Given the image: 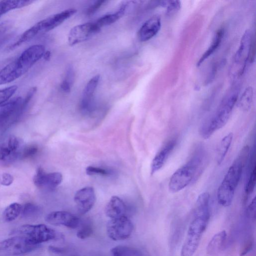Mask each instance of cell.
I'll return each mask as SVG.
<instances>
[{"label": "cell", "instance_id": "obj_9", "mask_svg": "<svg viewBox=\"0 0 256 256\" xmlns=\"http://www.w3.org/2000/svg\"><path fill=\"white\" fill-rule=\"evenodd\" d=\"M38 246L24 236L15 235L0 242V251L9 256H20L34 250Z\"/></svg>", "mask_w": 256, "mask_h": 256}, {"label": "cell", "instance_id": "obj_32", "mask_svg": "<svg viewBox=\"0 0 256 256\" xmlns=\"http://www.w3.org/2000/svg\"><path fill=\"white\" fill-rule=\"evenodd\" d=\"M18 86L15 85L0 89V105L9 100L15 94Z\"/></svg>", "mask_w": 256, "mask_h": 256}, {"label": "cell", "instance_id": "obj_17", "mask_svg": "<svg viewBox=\"0 0 256 256\" xmlns=\"http://www.w3.org/2000/svg\"><path fill=\"white\" fill-rule=\"evenodd\" d=\"M160 27V17L156 15L152 16L140 27L138 33L140 40L144 42L150 40L158 32Z\"/></svg>", "mask_w": 256, "mask_h": 256}, {"label": "cell", "instance_id": "obj_14", "mask_svg": "<svg viewBox=\"0 0 256 256\" xmlns=\"http://www.w3.org/2000/svg\"><path fill=\"white\" fill-rule=\"evenodd\" d=\"M46 221L54 226H64L68 228H75L79 226L80 220L72 214L66 211H54L48 214Z\"/></svg>", "mask_w": 256, "mask_h": 256}, {"label": "cell", "instance_id": "obj_28", "mask_svg": "<svg viewBox=\"0 0 256 256\" xmlns=\"http://www.w3.org/2000/svg\"><path fill=\"white\" fill-rule=\"evenodd\" d=\"M40 212V208L34 204L28 202L22 206L21 214L25 218H36L39 216Z\"/></svg>", "mask_w": 256, "mask_h": 256}, {"label": "cell", "instance_id": "obj_4", "mask_svg": "<svg viewBox=\"0 0 256 256\" xmlns=\"http://www.w3.org/2000/svg\"><path fill=\"white\" fill-rule=\"evenodd\" d=\"M238 99L237 88H232L224 96L214 116L201 127L200 134L203 138H209L226 124Z\"/></svg>", "mask_w": 256, "mask_h": 256}, {"label": "cell", "instance_id": "obj_19", "mask_svg": "<svg viewBox=\"0 0 256 256\" xmlns=\"http://www.w3.org/2000/svg\"><path fill=\"white\" fill-rule=\"evenodd\" d=\"M126 211L125 204L120 198L116 196L111 198L105 208L106 214L110 218L124 216Z\"/></svg>", "mask_w": 256, "mask_h": 256}, {"label": "cell", "instance_id": "obj_36", "mask_svg": "<svg viewBox=\"0 0 256 256\" xmlns=\"http://www.w3.org/2000/svg\"><path fill=\"white\" fill-rule=\"evenodd\" d=\"M74 78V72L73 66L69 65L66 69L65 76L63 81L72 86Z\"/></svg>", "mask_w": 256, "mask_h": 256}, {"label": "cell", "instance_id": "obj_22", "mask_svg": "<svg viewBox=\"0 0 256 256\" xmlns=\"http://www.w3.org/2000/svg\"><path fill=\"white\" fill-rule=\"evenodd\" d=\"M222 28L219 29L216 32L212 42L208 50L204 53L201 58L199 59L197 65L200 66L207 58L212 54L219 46L224 35Z\"/></svg>", "mask_w": 256, "mask_h": 256}, {"label": "cell", "instance_id": "obj_41", "mask_svg": "<svg viewBox=\"0 0 256 256\" xmlns=\"http://www.w3.org/2000/svg\"><path fill=\"white\" fill-rule=\"evenodd\" d=\"M253 246V242L252 240H248L247 241L246 244L244 245V246L242 248L240 252V256H244L246 254L249 252H250Z\"/></svg>", "mask_w": 256, "mask_h": 256}, {"label": "cell", "instance_id": "obj_44", "mask_svg": "<svg viewBox=\"0 0 256 256\" xmlns=\"http://www.w3.org/2000/svg\"><path fill=\"white\" fill-rule=\"evenodd\" d=\"M2 29L1 26H0V36H2Z\"/></svg>", "mask_w": 256, "mask_h": 256}, {"label": "cell", "instance_id": "obj_10", "mask_svg": "<svg viewBox=\"0 0 256 256\" xmlns=\"http://www.w3.org/2000/svg\"><path fill=\"white\" fill-rule=\"evenodd\" d=\"M106 232L114 240H124L132 234L134 226L132 221L125 215L111 218L106 224Z\"/></svg>", "mask_w": 256, "mask_h": 256}, {"label": "cell", "instance_id": "obj_34", "mask_svg": "<svg viewBox=\"0 0 256 256\" xmlns=\"http://www.w3.org/2000/svg\"><path fill=\"white\" fill-rule=\"evenodd\" d=\"M16 156L10 150L6 144L0 146V160H6L11 159Z\"/></svg>", "mask_w": 256, "mask_h": 256}, {"label": "cell", "instance_id": "obj_7", "mask_svg": "<svg viewBox=\"0 0 256 256\" xmlns=\"http://www.w3.org/2000/svg\"><path fill=\"white\" fill-rule=\"evenodd\" d=\"M11 234L24 236L38 245L58 237L54 229L44 224L23 225L15 229Z\"/></svg>", "mask_w": 256, "mask_h": 256}, {"label": "cell", "instance_id": "obj_27", "mask_svg": "<svg viewBox=\"0 0 256 256\" xmlns=\"http://www.w3.org/2000/svg\"><path fill=\"white\" fill-rule=\"evenodd\" d=\"M112 256H142L136 249L127 246H117L110 250Z\"/></svg>", "mask_w": 256, "mask_h": 256}, {"label": "cell", "instance_id": "obj_35", "mask_svg": "<svg viewBox=\"0 0 256 256\" xmlns=\"http://www.w3.org/2000/svg\"><path fill=\"white\" fill-rule=\"evenodd\" d=\"M6 144L12 152L16 156L17 150L20 146V141L18 139L14 136H11L9 138Z\"/></svg>", "mask_w": 256, "mask_h": 256}, {"label": "cell", "instance_id": "obj_5", "mask_svg": "<svg viewBox=\"0 0 256 256\" xmlns=\"http://www.w3.org/2000/svg\"><path fill=\"white\" fill-rule=\"evenodd\" d=\"M76 12V10L74 8H68L39 21L24 32L16 40L8 46V49L14 50L23 43L34 39L39 34L53 30Z\"/></svg>", "mask_w": 256, "mask_h": 256}, {"label": "cell", "instance_id": "obj_29", "mask_svg": "<svg viewBox=\"0 0 256 256\" xmlns=\"http://www.w3.org/2000/svg\"><path fill=\"white\" fill-rule=\"evenodd\" d=\"M76 232L78 238L84 240L90 236L94 232L92 222L89 220H85L80 224Z\"/></svg>", "mask_w": 256, "mask_h": 256}, {"label": "cell", "instance_id": "obj_31", "mask_svg": "<svg viewBox=\"0 0 256 256\" xmlns=\"http://www.w3.org/2000/svg\"><path fill=\"white\" fill-rule=\"evenodd\" d=\"M159 5L166 8V14L168 15L174 14L180 8V2L178 0L159 1Z\"/></svg>", "mask_w": 256, "mask_h": 256}, {"label": "cell", "instance_id": "obj_20", "mask_svg": "<svg viewBox=\"0 0 256 256\" xmlns=\"http://www.w3.org/2000/svg\"><path fill=\"white\" fill-rule=\"evenodd\" d=\"M128 4L127 2L123 3L119 9L115 12L108 14L100 17L95 22L96 24L100 29L102 27L115 22L124 16L128 6Z\"/></svg>", "mask_w": 256, "mask_h": 256}, {"label": "cell", "instance_id": "obj_42", "mask_svg": "<svg viewBox=\"0 0 256 256\" xmlns=\"http://www.w3.org/2000/svg\"><path fill=\"white\" fill-rule=\"evenodd\" d=\"M48 249L50 252L56 254L62 253L65 251V249L63 248L54 246H50Z\"/></svg>", "mask_w": 256, "mask_h": 256}, {"label": "cell", "instance_id": "obj_24", "mask_svg": "<svg viewBox=\"0 0 256 256\" xmlns=\"http://www.w3.org/2000/svg\"><path fill=\"white\" fill-rule=\"evenodd\" d=\"M233 138V134L230 132L224 136L220 141L218 149L217 162L220 165L224 161L230 146Z\"/></svg>", "mask_w": 256, "mask_h": 256}, {"label": "cell", "instance_id": "obj_40", "mask_svg": "<svg viewBox=\"0 0 256 256\" xmlns=\"http://www.w3.org/2000/svg\"><path fill=\"white\" fill-rule=\"evenodd\" d=\"M12 176L8 173H4L0 176V184L4 186H8L13 182Z\"/></svg>", "mask_w": 256, "mask_h": 256}, {"label": "cell", "instance_id": "obj_23", "mask_svg": "<svg viewBox=\"0 0 256 256\" xmlns=\"http://www.w3.org/2000/svg\"><path fill=\"white\" fill-rule=\"evenodd\" d=\"M32 0H2L0 2V17L8 12L16 8L27 6Z\"/></svg>", "mask_w": 256, "mask_h": 256}, {"label": "cell", "instance_id": "obj_6", "mask_svg": "<svg viewBox=\"0 0 256 256\" xmlns=\"http://www.w3.org/2000/svg\"><path fill=\"white\" fill-rule=\"evenodd\" d=\"M204 156L198 152L171 176L168 189L172 192H178L190 185L198 177L203 168Z\"/></svg>", "mask_w": 256, "mask_h": 256}, {"label": "cell", "instance_id": "obj_25", "mask_svg": "<svg viewBox=\"0 0 256 256\" xmlns=\"http://www.w3.org/2000/svg\"><path fill=\"white\" fill-rule=\"evenodd\" d=\"M22 206L14 202L8 206L2 214L3 220L6 222H10L16 220L21 214Z\"/></svg>", "mask_w": 256, "mask_h": 256}, {"label": "cell", "instance_id": "obj_26", "mask_svg": "<svg viewBox=\"0 0 256 256\" xmlns=\"http://www.w3.org/2000/svg\"><path fill=\"white\" fill-rule=\"evenodd\" d=\"M253 96L252 88H246L238 101V105L240 108L244 111H248L251 108Z\"/></svg>", "mask_w": 256, "mask_h": 256}, {"label": "cell", "instance_id": "obj_37", "mask_svg": "<svg viewBox=\"0 0 256 256\" xmlns=\"http://www.w3.org/2000/svg\"><path fill=\"white\" fill-rule=\"evenodd\" d=\"M38 148L36 146L30 145L26 147L23 150L22 157L28 158L34 156L38 152Z\"/></svg>", "mask_w": 256, "mask_h": 256}, {"label": "cell", "instance_id": "obj_21", "mask_svg": "<svg viewBox=\"0 0 256 256\" xmlns=\"http://www.w3.org/2000/svg\"><path fill=\"white\" fill-rule=\"evenodd\" d=\"M226 238V232L223 230L214 234L206 246V252L210 255L217 252L222 246Z\"/></svg>", "mask_w": 256, "mask_h": 256}, {"label": "cell", "instance_id": "obj_30", "mask_svg": "<svg viewBox=\"0 0 256 256\" xmlns=\"http://www.w3.org/2000/svg\"><path fill=\"white\" fill-rule=\"evenodd\" d=\"M256 168L255 162L252 166L244 188L246 196L250 195L254 191L256 186Z\"/></svg>", "mask_w": 256, "mask_h": 256}, {"label": "cell", "instance_id": "obj_2", "mask_svg": "<svg viewBox=\"0 0 256 256\" xmlns=\"http://www.w3.org/2000/svg\"><path fill=\"white\" fill-rule=\"evenodd\" d=\"M249 152L248 146L242 148L218 187L217 198L218 203L223 206H228L232 202L243 169L248 162Z\"/></svg>", "mask_w": 256, "mask_h": 256}, {"label": "cell", "instance_id": "obj_12", "mask_svg": "<svg viewBox=\"0 0 256 256\" xmlns=\"http://www.w3.org/2000/svg\"><path fill=\"white\" fill-rule=\"evenodd\" d=\"M100 28L95 22H86L72 28L68 35V42L70 46H74L84 42L98 33Z\"/></svg>", "mask_w": 256, "mask_h": 256}, {"label": "cell", "instance_id": "obj_13", "mask_svg": "<svg viewBox=\"0 0 256 256\" xmlns=\"http://www.w3.org/2000/svg\"><path fill=\"white\" fill-rule=\"evenodd\" d=\"M62 176L58 172L46 173L44 169L38 168L33 178L36 186L40 188L52 190L56 188L62 182Z\"/></svg>", "mask_w": 256, "mask_h": 256}, {"label": "cell", "instance_id": "obj_1", "mask_svg": "<svg viewBox=\"0 0 256 256\" xmlns=\"http://www.w3.org/2000/svg\"><path fill=\"white\" fill-rule=\"evenodd\" d=\"M210 194H200L196 201L192 220L189 225L180 256H192L196 250L210 218Z\"/></svg>", "mask_w": 256, "mask_h": 256}, {"label": "cell", "instance_id": "obj_8", "mask_svg": "<svg viewBox=\"0 0 256 256\" xmlns=\"http://www.w3.org/2000/svg\"><path fill=\"white\" fill-rule=\"evenodd\" d=\"M36 92V88H32L24 98L20 96L10 99L0 105V124L12 118L18 116L24 110Z\"/></svg>", "mask_w": 256, "mask_h": 256}, {"label": "cell", "instance_id": "obj_18", "mask_svg": "<svg viewBox=\"0 0 256 256\" xmlns=\"http://www.w3.org/2000/svg\"><path fill=\"white\" fill-rule=\"evenodd\" d=\"M176 144V141L175 140H170L166 143L157 152L151 164V174H153L162 168L174 148Z\"/></svg>", "mask_w": 256, "mask_h": 256}, {"label": "cell", "instance_id": "obj_38", "mask_svg": "<svg viewBox=\"0 0 256 256\" xmlns=\"http://www.w3.org/2000/svg\"><path fill=\"white\" fill-rule=\"evenodd\" d=\"M256 198L252 200L246 209V214L251 219L255 220L256 218Z\"/></svg>", "mask_w": 256, "mask_h": 256}, {"label": "cell", "instance_id": "obj_33", "mask_svg": "<svg viewBox=\"0 0 256 256\" xmlns=\"http://www.w3.org/2000/svg\"><path fill=\"white\" fill-rule=\"evenodd\" d=\"M86 173L89 176H110L112 174V172L107 169L89 166L86 168Z\"/></svg>", "mask_w": 256, "mask_h": 256}, {"label": "cell", "instance_id": "obj_3", "mask_svg": "<svg viewBox=\"0 0 256 256\" xmlns=\"http://www.w3.org/2000/svg\"><path fill=\"white\" fill-rule=\"evenodd\" d=\"M45 52L42 44H34L24 50L0 70V86L10 83L24 74L43 57Z\"/></svg>", "mask_w": 256, "mask_h": 256}, {"label": "cell", "instance_id": "obj_11", "mask_svg": "<svg viewBox=\"0 0 256 256\" xmlns=\"http://www.w3.org/2000/svg\"><path fill=\"white\" fill-rule=\"evenodd\" d=\"M100 76H93L86 84L80 104V110L84 115H90L95 110L94 94L98 84Z\"/></svg>", "mask_w": 256, "mask_h": 256}, {"label": "cell", "instance_id": "obj_15", "mask_svg": "<svg viewBox=\"0 0 256 256\" xmlns=\"http://www.w3.org/2000/svg\"><path fill=\"white\" fill-rule=\"evenodd\" d=\"M96 200L94 190L90 186L79 190L74 196L76 208L81 214H84L90 210L94 206Z\"/></svg>", "mask_w": 256, "mask_h": 256}, {"label": "cell", "instance_id": "obj_16", "mask_svg": "<svg viewBox=\"0 0 256 256\" xmlns=\"http://www.w3.org/2000/svg\"><path fill=\"white\" fill-rule=\"evenodd\" d=\"M252 36L250 30H246L244 34L239 48L234 58V64L240 66V75L244 72L246 62L248 60L250 50Z\"/></svg>", "mask_w": 256, "mask_h": 256}, {"label": "cell", "instance_id": "obj_39", "mask_svg": "<svg viewBox=\"0 0 256 256\" xmlns=\"http://www.w3.org/2000/svg\"><path fill=\"white\" fill-rule=\"evenodd\" d=\"M108 2L107 0H98L94 2L92 6H90L88 11L87 14L88 15H92L96 12L98 9L106 3Z\"/></svg>", "mask_w": 256, "mask_h": 256}, {"label": "cell", "instance_id": "obj_43", "mask_svg": "<svg viewBox=\"0 0 256 256\" xmlns=\"http://www.w3.org/2000/svg\"><path fill=\"white\" fill-rule=\"evenodd\" d=\"M50 55L51 53L50 51H46L45 52L43 57L46 60H49L50 58Z\"/></svg>", "mask_w": 256, "mask_h": 256}]
</instances>
